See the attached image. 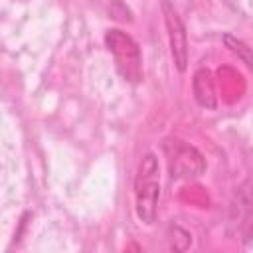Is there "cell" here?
Returning a JSON list of instances; mask_svg holds the SVG:
<instances>
[{"label": "cell", "mask_w": 253, "mask_h": 253, "mask_svg": "<svg viewBox=\"0 0 253 253\" xmlns=\"http://www.w3.org/2000/svg\"><path fill=\"white\" fill-rule=\"evenodd\" d=\"M160 198V168L154 152H146L138 162L134 176V210L142 223L150 225L156 219Z\"/></svg>", "instance_id": "cell-1"}, {"label": "cell", "mask_w": 253, "mask_h": 253, "mask_svg": "<svg viewBox=\"0 0 253 253\" xmlns=\"http://www.w3.org/2000/svg\"><path fill=\"white\" fill-rule=\"evenodd\" d=\"M105 45L115 59V67L119 75L126 83H140L142 79V53L138 43L123 30H107Z\"/></svg>", "instance_id": "cell-2"}, {"label": "cell", "mask_w": 253, "mask_h": 253, "mask_svg": "<svg viewBox=\"0 0 253 253\" xmlns=\"http://www.w3.org/2000/svg\"><path fill=\"white\" fill-rule=\"evenodd\" d=\"M227 235L241 243L253 241V178H247L233 194L227 215Z\"/></svg>", "instance_id": "cell-3"}, {"label": "cell", "mask_w": 253, "mask_h": 253, "mask_svg": "<svg viewBox=\"0 0 253 253\" xmlns=\"http://www.w3.org/2000/svg\"><path fill=\"white\" fill-rule=\"evenodd\" d=\"M162 150L166 154V162H168V170L172 178H196L204 174L206 160L202 152L194 148L192 144L180 138L168 136L162 142Z\"/></svg>", "instance_id": "cell-4"}, {"label": "cell", "mask_w": 253, "mask_h": 253, "mask_svg": "<svg viewBox=\"0 0 253 253\" xmlns=\"http://www.w3.org/2000/svg\"><path fill=\"white\" fill-rule=\"evenodd\" d=\"M162 16H164V26H166V36L170 43V55L178 71H186L188 65V34L186 26L176 12V8L164 0L162 2Z\"/></svg>", "instance_id": "cell-5"}, {"label": "cell", "mask_w": 253, "mask_h": 253, "mask_svg": "<svg viewBox=\"0 0 253 253\" xmlns=\"http://www.w3.org/2000/svg\"><path fill=\"white\" fill-rule=\"evenodd\" d=\"M192 91H194V97H196V101H198L200 107H204V109H215L217 107L215 85H213V77H211V71L210 69L200 67L194 73Z\"/></svg>", "instance_id": "cell-6"}, {"label": "cell", "mask_w": 253, "mask_h": 253, "mask_svg": "<svg viewBox=\"0 0 253 253\" xmlns=\"http://www.w3.org/2000/svg\"><path fill=\"white\" fill-rule=\"evenodd\" d=\"M223 42H225V45L253 71V49L247 45V43H243L241 40H237V38H233V36H223Z\"/></svg>", "instance_id": "cell-7"}]
</instances>
